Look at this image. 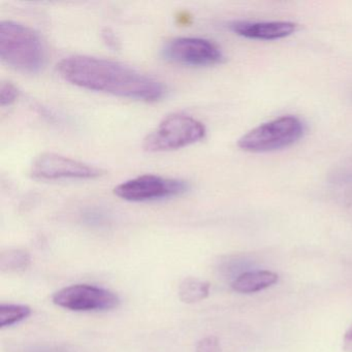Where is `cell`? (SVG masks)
Segmentation results:
<instances>
[{"label": "cell", "instance_id": "obj_11", "mask_svg": "<svg viewBox=\"0 0 352 352\" xmlns=\"http://www.w3.org/2000/svg\"><path fill=\"white\" fill-rule=\"evenodd\" d=\"M209 282L197 279L195 277H188L183 280L179 286V296L183 302L195 304L208 298L210 294Z\"/></svg>", "mask_w": 352, "mask_h": 352}, {"label": "cell", "instance_id": "obj_6", "mask_svg": "<svg viewBox=\"0 0 352 352\" xmlns=\"http://www.w3.org/2000/svg\"><path fill=\"white\" fill-rule=\"evenodd\" d=\"M189 189L186 181L142 175L115 187L117 197L129 201H149L184 195Z\"/></svg>", "mask_w": 352, "mask_h": 352}, {"label": "cell", "instance_id": "obj_16", "mask_svg": "<svg viewBox=\"0 0 352 352\" xmlns=\"http://www.w3.org/2000/svg\"><path fill=\"white\" fill-rule=\"evenodd\" d=\"M343 349L346 352H352V324L344 335Z\"/></svg>", "mask_w": 352, "mask_h": 352}, {"label": "cell", "instance_id": "obj_4", "mask_svg": "<svg viewBox=\"0 0 352 352\" xmlns=\"http://www.w3.org/2000/svg\"><path fill=\"white\" fill-rule=\"evenodd\" d=\"M305 125L294 116H284L259 125L238 142L248 152H271L289 147L304 135Z\"/></svg>", "mask_w": 352, "mask_h": 352}, {"label": "cell", "instance_id": "obj_3", "mask_svg": "<svg viewBox=\"0 0 352 352\" xmlns=\"http://www.w3.org/2000/svg\"><path fill=\"white\" fill-rule=\"evenodd\" d=\"M206 127L201 121L185 114L166 117L153 131L145 138V151L166 152L181 149L197 143L205 138Z\"/></svg>", "mask_w": 352, "mask_h": 352}, {"label": "cell", "instance_id": "obj_13", "mask_svg": "<svg viewBox=\"0 0 352 352\" xmlns=\"http://www.w3.org/2000/svg\"><path fill=\"white\" fill-rule=\"evenodd\" d=\"M30 256L22 250L8 251L0 257V267L3 271H23L30 265Z\"/></svg>", "mask_w": 352, "mask_h": 352}, {"label": "cell", "instance_id": "obj_14", "mask_svg": "<svg viewBox=\"0 0 352 352\" xmlns=\"http://www.w3.org/2000/svg\"><path fill=\"white\" fill-rule=\"evenodd\" d=\"M19 98V90L12 82L0 84V104L1 107L11 106Z\"/></svg>", "mask_w": 352, "mask_h": 352}, {"label": "cell", "instance_id": "obj_10", "mask_svg": "<svg viewBox=\"0 0 352 352\" xmlns=\"http://www.w3.org/2000/svg\"><path fill=\"white\" fill-rule=\"evenodd\" d=\"M278 279L277 274L265 270L245 272L232 281V287L239 294H255L271 287Z\"/></svg>", "mask_w": 352, "mask_h": 352}, {"label": "cell", "instance_id": "obj_9", "mask_svg": "<svg viewBox=\"0 0 352 352\" xmlns=\"http://www.w3.org/2000/svg\"><path fill=\"white\" fill-rule=\"evenodd\" d=\"M230 30L238 34L252 40L274 41L286 38L296 30L292 22H234Z\"/></svg>", "mask_w": 352, "mask_h": 352}, {"label": "cell", "instance_id": "obj_8", "mask_svg": "<svg viewBox=\"0 0 352 352\" xmlns=\"http://www.w3.org/2000/svg\"><path fill=\"white\" fill-rule=\"evenodd\" d=\"M162 56L170 63L187 67H211L223 60L217 45L201 38H177L162 48Z\"/></svg>", "mask_w": 352, "mask_h": 352}, {"label": "cell", "instance_id": "obj_15", "mask_svg": "<svg viewBox=\"0 0 352 352\" xmlns=\"http://www.w3.org/2000/svg\"><path fill=\"white\" fill-rule=\"evenodd\" d=\"M195 352H221L219 340L216 337H207L197 343Z\"/></svg>", "mask_w": 352, "mask_h": 352}, {"label": "cell", "instance_id": "obj_1", "mask_svg": "<svg viewBox=\"0 0 352 352\" xmlns=\"http://www.w3.org/2000/svg\"><path fill=\"white\" fill-rule=\"evenodd\" d=\"M57 69L65 81L92 91L147 102H157L166 94L162 82L109 59L75 55L63 59Z\"/></svg>", "mask_w": 352, "mask_h": 352}, {"label": "cell", "instance_id": "obj_17", "mask_svg": "<svg viewBox=\"0 0 352 352\" xmlns=\"http://www.w3.org/2000/svg\"><path fill=\"white\" fill-rule=\"evenodd\" d=\"M102 34H104V41H107V43L109 42V45H110V46L114 45V46L116 47V38H115L114 34H113V32H111L110 30H104V32H102Z\"/></svg>", "mask_w": 352, "mask_h": 352}, {"label": "cell", "instance_id": "obj_5", "mask_svg": "<svg viewBox=\"0 0 352 352\" xmlns=\"http://www.w3.org/2000/svg\"><path fill=\"white\" fill-rule=\"evenodd\" d=\"M52 302L60 308L75 312H98L118 308V294L89 284H74L57 290Z\"/></svg>", "mask_w": 352, "mask_h": 352}, {"label": "cell", "instance_id": "obj_7", "mask_svg": "<svg viewBox=\"0 0 352 352\" xmlns=\"http://www.w3.org/2000/svg\"><path fill=\"white\" fill-rule=\"evenodd\" d=\"M32 176L43 181L92 180L104 175L96 166L56 153H43L34 160Z\"/></svg>", "mask_w": 352, "mask_h": 352}, {"label": "cell", "instance_id": "obj_2", "mask_svg": "<svg viewBox=\"0 0 352 352\" xmlns=\"http://www.w3.org/2000/svg\"><path fill=\"white\" fill-rule=\"evenodd\" d=\"M0 57L15 71L34 75L45 67L46 48L34 30L7 20L0 24Z\"/></svg>", "mask_w": 352, "mask_h": 352}, {"label": "cell", "instance_id": "obj_12", "mask_svg": "<svg viewBox=\"0 0 352 352\" xmlns=\"http://www.w3.org/2000/svg\"><path fill=\"white\" fill-rule=\"evenodd\" d=\"M32 315V308L23 304H6L0 305V327H12L16 323L21 322Z\"/></svg>", "mask_w": 352, "mask_h": 352}]
</instances>
